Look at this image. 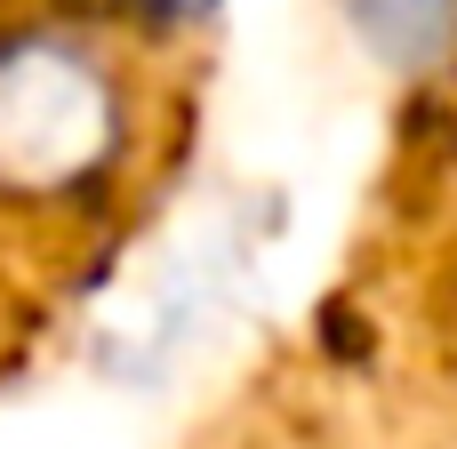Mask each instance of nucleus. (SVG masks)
Segmentation results:
<instances>
[{
    "mask_svg": "<svg viewBox=\"0 0 457 449\" xmlns=\"http://www.w3.org/2000/svg\"><path fill=\"white\" fill-rule=\"evenodd\" d=\"M120 80L72 32H8L0 40V193L64 201L96 185L120 153Z\"/></svg>",
    "mask_w": 457,
    "mask_h": 449,
    "instance_id": "nucleus-1",
    "label": "nucleus"
}]
</instances>
